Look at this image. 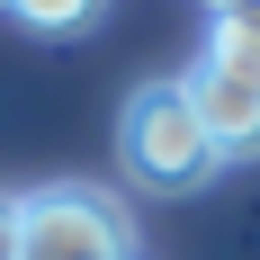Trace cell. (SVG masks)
Wrapping results in <instances>:
<instances>
[{"label": "cell", "mask_w": 260, "mask_h": 260, "mask_svg": "<svg viewBox=\"0 0 260 260\" xmlns=\"http://www.w3.org/2000/svg\"><path fill=\"white\" fill-rule=\"evenodd\" d=\"M117 161H126L135 188L188 198V188H207L215 171H224V144L207 135L188 81H135L126 108H117Z\"/></svg>", "instance_id": "1"}, {"label": "cell", "mask_w": 260, "mask_h": 260, "mask_svg": "<svg viewBox=\"0 0 260 260\" xmlns=\"http://www.w3.org/2000/svg\"><path fill=\"white\" fill-rule=\"evenodd\" d=\"M27 260H135V207L90 180H54L18 198Z\"/></svg>", "instance_id": "2"}, {"label": "cell", "mask_w": 260, "mask_h": 260, "mask_svg": "<svg viewBox=\"0 0 260 260\" xmlns=\"http://www.w3.org/2000/svg\"><path fill=\"white\" fill-rule=\"evenodd\" d=\"M188 99H198V117H207V135L224 144V161L260 153V72H242V63H188Z\"/></svg>", "instance_id": "3"}, {"label": "cell", "mask_w": 260, "mask_h": 260, "mask_svg": "<svg viewBox=\"0 0 260 260\" xmlns=\"http://www.w3.org/2000/svg\"><path fill=\"white\" fill-rule=\"evenodd\" d=\"M207 63H242V72H260V9L207 18Z\"/></svg>", "instance_id": "4"}, {"label": "cell", "mask_w": 260, "mask_h": 260, "mask_svg": "<svg viewBox=\"0 0 260 260\" xmlns=\"http://www.w3.org/2000/svg\"><path fill=\"white\" fill-rule=\"evenodd\" d=\"M0 18L36 27V36H72V27H90V18H99V0H0Z\"/></svg>", "instance_id": "5"}, {"label": "cell", "mask_w": 260, "mask_h": 260, "mask_svg": "<svg viewBox=\"0 0 260 260\" xmlns=\"http://www.w3.org/2000/svg\"><path fill=\"white\" fill-rule=\"evenodd\" d=\"M0 260H27V224H18V198H0Z\"/></svg>", "instance_id": "6"}, {"label": "cell", "mask_w": 260, "mask_h": 260, "mask_svg": "<svg viewBox=\"0 0 260 260\" xmlns=\"http://www.w3.org/2000/svg\"><path fill=\"white\" fill-rule=\"evenodd\" d=\"M234 9H260V0H207V18H234Z\"/></svg>", "instance_id": "7"}]
</instances>
